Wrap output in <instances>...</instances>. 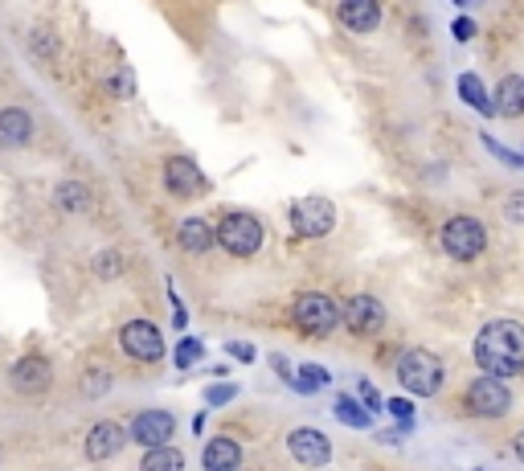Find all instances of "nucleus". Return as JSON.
<instances>
[{"mask_svg":"<svg viewBox=\"0 0 524 471\" xmlns=\"http://www.w3.org/2000/svg\"><path fill=\"white\" fill-rule=\"evenodd\" d=\"M172 324H177V328L189 324V316H185V308H181V299H177V295H172Z\"/></svg>","mask_w":524,"mask_h":471,"instance_id":"nucleus-38","label":"nucleus"},{"mask_svg":"<svg viewBox=\"0 0 524 471\" xmlns=\"http://www.w3.org/2000/svg\"><path fill=\"white\" fill-rule=\"evenodd\" d=\"M103 87H107L115 99H131V95H136V74H131L127 66H115V70L103 74Z\"/></svg>","mask_w":524,"mask_h":471,"instance_id":"nucleus-27","label":"nucleus"},{"mask_svg":"<svg viewBox=\"0 0 524 471\" xmlns=\"http://www.w3.org/2000/svg\"><path fill=\"white\" fill-rule=\"evenodd\" d=\"M471 357L479 373H496V377H516L524 373V324L520 320H488L475 332Z\"/></svg>","mask_w":524,"mask_h":471,"instance_id":"nucleus-1","label":"nucleus"},{"mask_svg":"<svg viewBox=\"0 0 524 471\" xmlns=\"http://www.w3.org/2000/svg\"><path fill=\"white\" fill-rule=\"evenodd\" d=\"M123 447H127V426H119V422H111V418L95 422L91 431H86V459H95V463L115 459Z\"/></svg>","mask_w":524,"mask_h":471,"instance_id":"nucleus-15","label":"nucleus"},{"mask_svg":"<svg viewBox=\"0 0 524 471\" xmlns=\"http://www.w3.org/2000/svg\"><path fill=\"white\" fill-rule=\"evenodd\" d=\"M95 271H99L103 279H119V275H123V259H119V250H103L99 259H95Z\"/></svg>","mask_w":524,"mask_h":471,"instance_id":"nucleus-30","label":"nucleus"},{"mask_svg":"<svg viewBox=\"0 0 524 471\" xmlns=\"http://www.w3.org/2000/svg\"><path fill=\"white\" fill-rule=\"evenodd\" d=\"M393 373H398V385L410 398H434L447 385V365L430 349H406L398 365H393Z\"/></svg>","mask_w":524,"mask_h":471,"instance_id":"nucleus-2","label":"nucleus"},{"mask_svg":"<svg viewBox=\"0 0 524 471\" xmlns=\"http://www.w3.org/2000/svg\"><path fill=\"white\" fill-rule=\"evenodd\" d=\"M29 50H33V58H41V62H54V58L62 54L54 29H46V25H37V29L29 33Z\"/></svg>","mask_w":524,"mask_h":471,"instance_id":"nucleus-26","label":"nucleus"},{"mask_svg":"<svg viewBox=\"0 0 524 471\" xmlns=\"http://www.w3.org/2000/svg\"><path fill=\"white\" fill-rule=\"evenodd\" d=\"M140 471H185V451H177L172 443L148 447L144 459H140Z\"/></svg>","mask_w":524,"mask_h":471,"instance_id":"nucleus-21","label":"nucleus"},{"mask_svg":"<svg viewBox=\"0 0 524 471\" xmlns=\"http://www.w3.org/2000/svg\"><path fill=\"white\" fill-rule=\"evenodd\" d=\"M475 17H467V13H459L455 21H451V37L459 41V46H467V41H475Z\"/></svg>","mask_w":524,"mask_h":471,"instance_id":"nucleus-33","label":"nucleus"},{"mask_svg":"<svg viewBox=\"0 0 524 471\" xmlns=\"http://www.w3.org/2000/svg\"><path fill=\"white\" fill-rule=\"evenodd\" d=\"M33 140V115L25 107L0 111V148H25Z\"/></svg>","mask_w":524,"mask_h":471,"instance_id":"nucleus-18","label":"nucleus"},{"mask_svg":"<svg viewBox=\"0 0 524 471\" xmlns=\"http://www.w3.org/2000/svg\"><path fill=\"white\" fill-rule=\"evenodd\" d=\"M439 246L455 263H475L479 254L488 250V226L479 218H471V213H455V218H447L443 230H439Z\"/></svg>","mask_w":524,"mask_h":471,"instance_id":"nucleus-4","label":"nucleus"},{"mask_svg":"<svg viewBox=\"0 0 524 471\" xmlns=\"http://www.w3.org/2000/svg\"><path fill=\"white\" fill-rule=\"evenodd\" d=\"M177 242L185 254H209L217 246V234H213V222L209 218H197V213H189V218L177 222Z\"/></svg>","mask_w":524,"mask_h":471,"instance_id":"nucleus-16","label":"nucleus"},{"mask_svg":"<svg viewBox=\"0 0 524 471\" xmlns=\"http://www.w3.org/2000/svg\"><path fill=\"white\" fill-rule=\"evenodd\" d=\"M385 410L402 422V431H414V402H410V398H389Z\"/></svg>","mask_w":524,"mask_h":471,"instance_id":"nucleus-29","label":"nucleus"},{"mask_svg":"<svg viewBox=\"0 0 524 471\" xmlns=\"http://www.w3.org/2000/svg\"><path fill=\"white\" fill-rule=\"evenodd\" d=\"M234 398H238V385L234 381L230 385L226 381L222 385H209V390H205V406H230Z\"/></svg>","mask_w":524,"mask_h":471,"instance_id":"nucleus-32","label":"nucleus"},{"mask_svg":"<svg viewBox=\"0 0 524 471\" xmlns=\"http://www.w3.org/2000/svg\"><path fill=\"white\" fill-rule=\"evenodd\" d=\"M484 148H488V152H492V156H496L500 164H508V168H520V173H524V156H516V152H512V148H504L500 140L484 136Z\"/></svg>","mask_w":524,"mask_h":471,"instance_id":"nucleus-31","label":"nucleus"},{"mask_svg":"<svg viewBox=\"0 0 524 471\" xmlns=\"http://www.w3.org/2000/svg\"><path fill=\"white\" fill-rule=\"evenodd\" d=\"M287 455L303 467H328L332 463V439L316 426H295L287 435Z\"/></svg>","mask_w":524,"mask_h":471,"instance_id":"nucleus-13","label":"nucleus"},{"mask_svg":"<svg viewBox=\"0 0 524 471\" xmlns=\"http://www.w3.org/2000/svg\"><path fill=\"white\" fill-rule=\"evenodd\" d=\"M78 385H82V398H107L111 385H115V373L107 365H86V373H82Z\"/></svg>","mask_w":524,"mask_h":471,"instance_id":"nucleus-24","label":"nucleus"},{"mask_svg":"<svg viewBox=\"0 0 524 471\" xmlns=\"http://www.w3.org/2000/svg\"><path fill=\"white\" fill-rule=\"evenodd\" d=\"M201 467L205 471H238L242 467V443L230 439V435L209 439L205 451H201Z\"/></svg>","mask_w":524,"mask_h":471,"instance_id":"nucleus-17","label":"nucleus"},{"mask_svg":"<svg viewBox=\"0 0 524 471\" xmlns=\"http://www.w3.org/2000/svg\"><path fill=\"white\" fill-rule=\"evenodd\" d=\"M291 324L303 336H332L340 328V304L324 291H303L291 304Z\"/></svg>","mask_w":524,"mask_h":471,"instance_id":"nucleus-5","label":"nucleus"},{"mask_svg":"<svg viewBox=\"0 0 524 471\" xmlns=\"http://www.w3.org/2000/svg\"><path fill=\"white\" fill-rule=\"evenodd\" d=\"M213 234H217V246L234 254V259H254L262 242H267V226H262V218L250 209H226L222 218L213 222Z\"/></svg>","mask_w":524,"mask_h":471,"instance_id":"nucleus-3","label":"nucleus"},{"mask_svg":"<svg viewBox=\"0 0 524 471\" xmlns=\"http://www.w3.org/2000/svg\"><path fill=\"white\" fill-rule=\"evenodd\" d=\"M164 189L172 197H205L209 193V177L197 168V160L189 156H168L164 160Z\"/></svg>","mask_w":524,"mask_h":471,"instance_id":"nucleus-12","label":"nucleus"},{"mask_svg":"<svg viewBox=\"0 0 524 471\" xmlns=\"http://www.w3.org/2000/svg\"><path fill=\"white\" fill-rule=\"evenodd\" d=\"M336 25L348 33H377L381 29V0H340L336 5Z\"/></svg>","mask_w":524,"mask_h":471,"instance_id":"nucleus-14","label":"nucleus"},{"mask_svg":"<svg viewBox=\"0 0 524 471\" xmlns=\"http://www.w3.org/2000/svg\"><path fill=\"white\" fill-rule=\"evenodd\" d=\"M54 205L62 213H82V209H91V189H86L82 181H62L54 189Z\"/></svg>","mask_w":524,"mask_h":471,"instance_id":"nucleus-23","label":"nucleus"},{"mask_svg":"<svg viewBox=\"0 0 524 471\" xmlns=\"http://www.w3.org/2000/svg\"><path fill=\"white\" fill-rule=\"evenodd\" d=\"M9 385H13L21 398H41V394H50V385H54V365L41 357V353H25V357L9 369Z\"/></svg>","mask_w":524,"mask_h":471,"instance_id":"nucleus-10","label":"nucleus"},{"mask_svg":"<svg viewBox=\"0 0 524 471\" xmlns=\"http://www.w3.org/2000/svg\"><path fill=\"white\" fill-rule=\"evenodd\" d=\"M271 365H275V373H279L287 385L295 381V369H291V361H287V357H279V353H275V357H271Z\"/></svg>","mask_w":524,"mask_h":471,"instance_id":"nucleus-37","label":"nucleus"},{"mask_svg":"<svg viewBox=\"0 0 524 471\" xmlns=\"http://www.w3.org/2000/svg\"><path fill=\"white\" fill-rule=\"evenodd\" d=\"M324 385H332V373H328L324 365H299L291 390H295V394H316V390H324Z\"/></svg>","mask_w":524,"mask_h":471,"instance_id":"nucleus-25","label":"nucleus"},{"mask_svg":"<svg viewBox=\"0 0 524 471\" xmlns=\"http://www.w3.org/2000/svg\"><path fill=\"white\" fill-rule=\"evenodd\" d=\"M385 304L377 295H348L344 308H340V324L353 332V336H377L385 328Z\"/></svg>","mask_w":524,"mask_h":471,"instance_id":"nucleus-9","label":"nucleus"},{"mask_svg":"<svg viewBox=\"0 0 524 471\" xmlns=\"http://www.w3.org/2000/svg\"><path fill=\"white\" fill-rule=\"evenodd\" d=\"M504 218H508L512 226H524V193H512V197L504 201Z\"/></svg>","mask_w":524,"mask_h":471,"instance_id":"nucleus-35","label":"nucleus"},{"mask_svg":"<svg viewBox=\"0 0 524 471\" xmlns=\"http://www.w3.org/2000/svg\"><path fill=\"white\" fill-rule=\"evenodd\" d=\"M287 222L295 238H328L336 230V205L328 197H299L287 209Z\"/></svg>","mask_w":524,"mask_h":471,"instance_id":"nucleus-7","label":"nucleus"},{"mask_svg":"<svg viewBox=\"0 0 524 471\" xmlns=\"http://www.w3.org/2000/svg\"><path fill=\"white\" fill-rule=\"evenodd\" d=\"M332 410H336V418H340L344 426H353V431H369V426H373V410H369V406H361V398H348V394H340Z\"/></svg>","mask_w":524,"mask_h":471,"instance_id":"nucleus-22","label":"nucleus"},{"mask_svg":"<svg viewBox=\"0 0 524 471\" xmlns=\"http://www.w3.org/2000/svg\"><path fill=\"white\" fill-rule=\"evenodd\" d=\"M492 103H496V115L504 119H520L524 115V78L520 74H504L492 91Z\"/></svg>","mask_w":524,"mask_h":471,"instance_id":"nucleus-19","label":"nucleus"},{"mask_svg":"<svg viewBox=\"0 0 524 471\" xmlns=\"http://www.w3.org/2000/svg\"><path fill=\"white\" fill-rule=\"evenodd\" d=\"M172 431H177L172 410H140L127 422V439L136 447H164V443H172Z\"/></svg>","mask_w":524,"mask_h":471,"instance_id":"nucleus-11","label":"nucleus"},{"mask_svg":"<svg viewBox=\"0 0 524 471\" xmlns=\"http://www.w3.org/2000/svg\"><path fill=\"white\" fill-rule=\"evenodd\" d=\"M455 5H459V9H471V5H479V0H455Z\"/></svg>","mask_w":524,"mask_h":471,"instance_id":"nucleus-40","label":"nucleus"},{"mask_svg":"<svg viewBox=\"0 0 524 471\" xmlns=\"http://www.w3.org/2000/svg\"><path fill=\"white\" fill-rule=\"evenodd\" d=\"M463 402H467V410H471L475 418H488V422H496V418H504V414L512 410V385H508V377L479 373V377H471V381H467V394H463Z\"/></svg>","mask_w":524,"mask_h":471,"instance_id":"nucleus-6","label":"nucleus"},{"mask_svg":"<svg viewBox=\"0 0 524 471\" xmlns=\"http://www.w3.org/2000/svg\"><path fill=\"white\" fill-rule=\"evenodd\" d=\"M512 455L524 463V426H520V431H516V439H512Z\"/></svg>","mask_w":524,"mask_h":471,"instance_id":"nucleus-39","label":"nucleus"},{"mask_svg":"<svg viewBox=\"0 0 524 471\" xmlns=\"http://www.w3.org/2000/svg\"><path fill=\"white\" fill-rule=\"evenodd\" d=\"M201 353H205V345H201V340L185 336L181 345H177V353H172V365H177V369H193V365L201 361Z\"/></svg>","mask_w":524,"mask_h":471,"instance_id":"nucleus-28","label":"nucleus"},{"mask_svg":"<svg viewBox=\"0 0 524 471\" xmlns=\"http://www.w3.org/2000/svg\"><path fill=\"white\" fill-rule=\"evenodd\" d=\"M357 398H361V406H369L373 414H377V410H385V402H381V394L373 390V381H365V377L357 381Z\"/></svg>","mask_w":524,"mask_h":471,"instance_id":"nucleus-34","label":"nucleus"},{"mask_svg":"<svg viewBox=\"0 0 524 471\" xmlns=\"http://www.w3.org/2000/svg\"><path fill=\"white\" fill-rule=\"evenodd\" d=\"M226 353H230L234 361H242V365H250V361L258 357V349H254V345H246V340H230V345H226Z\"/></svg>","mask_w":524,"mask_h":471,"instance_id":"nucleus-36","label":"nucleus"},{"mask_svg":"<svg viewBox=\"0 0 524 471\" xmlns=\"http://www.w3.org/2000/svg\"><path fill=\"white\" fill-rule=\"evenodd\" d=\"M455 91H459V99L467 103V107H475L479 115H484V119H492L496 115V103H492V91L484 87V78H479V74H459V82H455Z\"/></svg>","mask_w":524,"mask_h":471,"instance_id":"nucleus-20","label":"nucleus"},{"mask_svg":"<svg viewBox=\"0 0 524 471\" xmlns=\"http://www.w3.org/2000/svg\"><path fill=\"white\" fill-rule=\"evenodd\" d=\"M119 349H123V357H131L136 365H156V361L168 357L164 332L152 320H127L119 328Z\"/></svg>","mask_w":524,"mask_h":471,"instance_id":"nucleus-8","label":"nucleus"}]
</instances>
